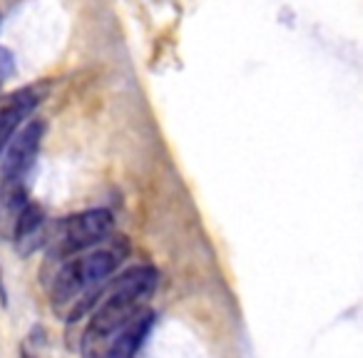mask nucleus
I'll return each instance as SVG.
<instances>
[{
    "label": "nucleus",
    "instance_id": "1",
    "mask_svg": "<svg viewBox=\"0 0 363 358\" xmlns=\"http://www.w3.org/2000/svg\"><path fill=\"white\" fill-rule=\"evenodd\" d=\"M155 289L157 272L152 267H135L117 276L100 298H95V311L80 341L82 358H105L112 338L145 311Z\"/></svg>",
    "mask_w": 363,
    "mask_h": 358
},
{
    "label": "nucleus",
    "instance_id": "2",
    "mask_svg": "<svg viewBox=\"0 0 363 358\" xmlns=\"http://www.w3.org/2000/svg\"><path fill=\"white\" fill-rule=\"evenodd\" d=\"M122 257H125V244L70 257L52 279V301H55V306L87 301L85 296H90L120 267Z\"/></svg>",
    "mask_w": 363,
    "mask_h": 358
},
{
    "label": "nucleus",
    "instance_id": "3",
    "mask_svg": "<svg viewBox=\"0 0 363 358\" xmlns=\"http://www.w3.org/2000/svg\"><path fill=\"white\" fill-rule=\"evenodd\" d=\"M112 229H115V222H112V214L107 209H87V212L62 219L55 237L57 257L70 259L75 254H82L97 244L107 242Z\"/></svg>",
    "mask_w": 363,
    "mask_h": 358
},
{
    "label": "nucleus",
    "instance_id": "4",
    "mask_svg": "<svg viewBox=\"0 0 363 358\" xmlns=\"http://www.w3.org/2000/svg\"><path fill=\"white\" fill-rule=\"evenodd\" d=\"M43 135H45V122H30L26 125L11 145L6 147V157H3V179H0V189L3 192H16L28 194V177L38 160V150H40Z\"/></svg>",
    "mask_w": 363,
    "mask_h": 358
},
{
    "label": "nucleus",
    "instance_id": "5",
    "mask_svg": "<svg viewBox=\"0 0 363 358\" xmlns=\"http://www.w3.org/2000/svg\"><path fill=\"white\" fill-rule=\"evenodd\" d=\"M40 95L43 92L38 90V87H23L16 95L8 97L6 105L0 107V152L11 145V140L16 137L21 122L38 107Z\"/></svg>",
    "mask_w": 363,
    "mask_h": 358
},
{
    "label": "nucleus",
    "instance_id": "6",
    "mask_svg": "<svg viewBox=\"0 0 363 358\" xmlns=\"http://www.w3.org/2000/svg\"><path fill=\"white\" fill-rule=\"evenodd\" d=\"M152 323H155V313H152L150 308H145L140 316L132 318V321L127 323V326L122 328L115 338H112L105 358H135L137 348H140L142 341L147 338Z\"/></svg>",
    "mask_w": 363,
    "mask_h": 358
},
{
    "label": "nucleus",
    "instance_id": "7",
    "mask_svg": "<svg viewBox=\"0 0 363 358\" xmlns=\"http://www.w3.org/2000/svg\"><path fill=\"white\" fill-rule=\"evenodd\" d=\"M43 227V209L38 207V204H26V209L21 212V217H18V224H16V232H13V239H16L18 244L28 242L30 237H35L38 232H40Z\"/></svg>",
    "mask_w": 363,
    "mask_h": 358
},
{
    "label": "nucleus",
    "instance_id": "8",
    "mask_svg": "<svg viewBox=\"0 0 363 358\" xmlns=\"http://www.w3.org/2000/svg\"><path fill=\"white\" fill-rule=\"evenodd\" d=\"M0 82H3V70H0Z\"/></svg>",
    "mask_w": 363,
    "mask_h": 358
}]
</instances>
